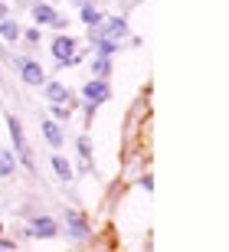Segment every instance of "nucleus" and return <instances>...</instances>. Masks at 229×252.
<instances>
[{
	"instance_id": "nucleus-9",
	"label": "nucleus",
	"mask_w": 229,
	"mask_h": 252,
	"mask_svg": "<svg viewBox=\"0 0 229 252\" xmlns=\"http://www.w3.org/2000/svg\"><path fill=\"white\" fill-rule=\"evenodd\" d=\"M46 95H49V102H53V105L69 102V89H65L63 82H49V85H46Z\"/></svg>"
},
{
	"instance_id": "nucleus-13",
	"label": "nucleus",
	"mask_w": 229,
	"mask_h": 252,
	"mask_svg": "<svg viewBox=\"0 0 229 252\" xmlns=\"http://www.w3.org/2000/svg\"><path fill=\"white\" fill-rule=\"evenodd\" d=\"M92 72H95V79H108L111 59H108V56H95V63H92Z\"/></svg>"
},
{
	"instance_id": "nucleus-8",
	"label": "nucleus",
	"mask_w": 229,
	"mask_h": 252,
	"mask_svg": "<svg viewBox=\"0 0 229 252\" xmlns=\"http://www.w3.org/2000/svg\"><path fill=\"white\" fill-rule=\"evenodd\" d=\"M43 138L49 141V148H63V131H59V125L49 122V118L43 122Z\"/></svg>"
},
{
	"instance_id": "nucleus-11",
	"label": "nucleus",
	"mask_w": 229,
	"mask_h": 252,
	"mask_svg": "<svg viewBox=\"0 0 229 252\" xmlns=\"http://www.w3.org/2000/svg\"><path fill=\"white\" fill-rule=\"evenodd\" d=\"M79 17H82V23H85V27H98V23H101V10L95 7V3H85Z\"/></svg>"
},
{
	"instance_id": "nucleus-17",
	"label": "nucleus",
	"mask_w": 229,
	"mask_h": 252,
	"mask_svg": "<svg viewBox=\"0 0 229 252\" xmlns=\"http://www.w3.org/2000/svg\"><path fill=\"white\" fill-rule=\"evenodd\" d=\"M53 115H56V118H69V108H65V105H56Z\"/></svg>"
},
{
	"instance_id": "nucleus-14",
	"label": "nucleus",
	"mask_w": 229,
	"mask_h": 252,
	"mask_svg": "<svg viewBox=\"0 0 229 252\" xmlns=\"http://www.w3.org/2000/svg\"><path fill=\"white\" fill-rule=\"evenodd\" d=\"M0 36L7 39V43H13V39L20 36V27L13 23V20H0Z\"/></svg>"
},
{
	"instance_id": "nucleus-2",
	"label": "nucleus",
	"mask_w": 229,
	"mask_h": 252,
	"mask_svg": "<svg viewBox=\"0 0 229 252\" xmlns=\"http://www.w3.org/2000/svg\"><path fill=\"white\" fill-rule=\"evenodd\" d=\"M10 138H13V148H17V154L23 158V167L27 170H33V154H30V148H27V138H23V131H20V122L10 115Z\"/></svg>"
},
{
	"instance_id": "nucleus-15",
	"label": "nucleus",
	"mask_w": 229,
	"mask_h": 252,
	"mask_svg": "<svg viewBox=\"0 0 229 252\" xmlns=\"http://www.w3.org/2000/svg\"><path fill=\"white\" fill-rule=\"evenodd\" d=\"M53 170H56V177H59V180L72 177V167H69V160H65V158H53Z\"/></svg>"
},
{
	"instance_id": "nucleus-6",
	"label": "nucleus",
	"mask_w": 229,
	"mask_h": 252,
	"mask_svg": "<svg viewBox=\"0 0 229 252\" xmlns=\"http://www.w3.org/2000/svg\"><path fill=\"white\" fill-rule=\"evenodd\" d=\"M75 53H79V46H75V39L72 36H56L53 39V56L63 63V59H72Z\"/></svg>"
},
{
	"instance_id": "nucleus-1",
	"label": "nucleus",
	"mask_w": 229,
	"mask_h": 252,
	"mask_svg": "<svg viewBox=\"0 0 229 252\" xmlns=\"http://www.w3.org/2000/svg\"><path fill=\"white\" fill-rule=\"evenodd\" d=\"M125 36H128V23H125L121 17H101V23L95 27V36L92 39H108V43L118 46Z\"/></svg>"
},
{
	"instance_id": "nucleus-4",
	"label": "nucleus",
	"mask_w": 229,
	"mask_h": 252,
	"mask_svg": "<svg viewBox=\"0 0 229 252\" xmlns=\"http://www.w3.org/2000/svg\"><path fill=\"white\" fill-rule=\"evenodd\" d=\"M82 95H85V102L98 105V102H108L111 89H108V82H105V79H92V82L82 89Z\"/></svg>"
},
{
	"instance_id": "nucleus-18",
	"label": "nucleus",
	"mask_w": 229,
	"mask_h": 252,
	"mask_svg": "<svg viewBox=\"0 0 229 252\" xmlns=\"http://www.w3.org/2000/svg\"><path fill=\"white\" fill-rule=\"evenodd\" d=\"M27 43H39V30H27Z\"/></svg>"
},
{
	"instance_id": "nucleus-5",
	"label": "nucleus",
	"mask_w": 229,
	"mask_h": 252,
	"mask_svg": "<svg viewBox=\"0 0 229 252\" xmlns=\"http://www.w3.org/2000/svg\"><path fill=\"white\" fill-rule=\"evenodd\" d=\"M17 72L27 85H43V69L33 59H17Z\"/></svg>"
},
{
	"instance_id": "nucleus-12",
	"label": "nucleus",
	"mask_w": 229,
	"mask_h": 252,
	"mask_svg": "<svg viewBox=\"0 0 229 252\" xmlns=\"http://www.w3.org/2000/svg\"><path fill=\"white\" fill-rule=\"evenodd\" d=\"M17 170V160H13V154H10L7 148H0V177H10Z\"/></svg>"
},
{
	"instance_id": "nucleus-3",
	"label": "nucleus",
	"mask_w": 229,
	"mask_h": 252,
	"mask_svg": "<svg viewBox=\"0 0 229 252\" xmlns=\"http://www.w3.org/2000/svg\"><path fill=\"white\" fill-rule=\"evenodd\" d=\"M59 233V226H56V220L53 216H36L33 220V226H30L23 236H36V239H49V236H56Z\"/></svg>"
},
{
	"instance_id": "nucleus-10",
	"label": "nucleus",
	"mask_w": 229,
	"mask_h": 252,
	"mask_svg": "<svg viewBox=\"0 0 229 252\" xmlns=\"http://www.w3.org/2000/svg\"><path fill=\"white\" fill-rule=\"evenodd\" d=\"M33 20H36V23H56V10H53V3H36V7H33Z\"/></svg>"
},
{
	"instance_id": "nucleus-20",
	"label": "nucleus",
	"mask_w": 229,
	"mask_h": 252,
	"mask_svg": "<svg viewBox=\"0 0 229 252\" xmlns=\"http://www.w3.org/2000/svg\"><path fill=\"white\" fill-rule=\"evenodd\" d=\"M3 17H7V7H3V3H0V20H3Z\"/></svg>"
},
{
	"instance_id": "nucleus-16",
	"label": "nucleus",
	"mask_w": 229,
	"mask_h": 252,
	"mask_svg": "<svg viewBox=\"0 0 229 252\" xmlns=\"http://www.w3.org/2000/svg\"><path fill=\"white\" fill-rule=\"evenodd\" d=\"M75 144H79V154H82L85 167H89V160H92V141H89V138H79Z\"/></svg>"
},
{
	"instance_id": "nucleus-19",
	"label": "nucleus",
	"mask_w": 229,
	"mask_h": 252,
	"mask_svg": "<svg viewBox=\"0 0 229 252\" xmlns=\"http://www.w3.org/2000/svg\"><path fill=\"white\" fill-rule=\"evenodd\" d=\"M75 3H79V7H85V3H98V0H75Z\"/></svg>"
},
{
	"instance_id": "nucleus-7",
	"label": "nucleus",
	"mask_w": 229,
	"mask_h": 252,
	"mask_svg": "<svg viewBox=\"0 0 229 252\" xmlns=\"http://www.w3.org/2000/svg\"><path fill=\"white\" fill-rule=\"evenodd\" d=\"M65 223H69V236H72V239H79V243L89 239V226H85V220L79 213H69V216H65Z\"/></svg>"
}]
</instances>
